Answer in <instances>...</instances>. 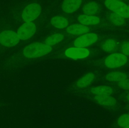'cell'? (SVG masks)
Here are the masks:
<instances>
[{"label":"cell","instance_id":"obj_2","mask_svg":"<svg viewBox=\"0 0 129 128\" xmlns=\"http://www.w3.org/2000/svg\"><path fill=\"white\" fill-rule=\"evenodd\" d=\"M105 5L111 11L124 18H129L128 6L122 1L118 0H105Z\"/></svg>","mask_w":129,"mask_h":128},{"label":"cell","instance_id":"obj_21","mask_svg":"<svg viewBox=\"0 0 129 128\" xmlns=\"http://www.w3.org/2000/svg\"><path fill=\"white\" fill-rule=\"evenodd\" d=\"M118 124L120 127H125L129 125V115L128 114H123L121 115L118 119Z\"/></svg>","mask_w":129,"mask_h":128},{"label":"cell","instance_id":"obj_18","mask_svg":"<svg viewBox=\"0 0 129 128\" xmlns=\"http://www.w3.org/2000/svg\"><path fill=\"white\" fill-rule=\"evenodd\" d=\"M64 39V36L62 34L57 33L51 35L45 40V44L49 46H53L58 43L60 42Z\"/></svg>","mask_w":129,"mask_h":128},{"label":"cell","instance_id":"obj_20","mask_svg":"<svg viewBox=\"0 0 129 128\" xmlns=\"http://www.w3.org/2000/svg\"><path fill=\"white\" fill-rule=\"evenodd\" d=\"M110 19L111 21L113 23V24L118 26H120V25H123L125 22V21L124 18L122 16H120L118 14L115 13H113L110 15Z\"/></svg>","mask_w":129,"mask_h":128},{"label":"cell","instance_id":"obj_4","mask_svg":"<svg viewBox=\"0 0 129 128\" xmlns=\"http://www.w3.org/2000/svg\"><path fill=\"white\" fill-rule=\"evenodd\" d=\"M17 33L13 31H4L0 33V43L7 47H11L17 45L20 41Z\"/></svg>","mask_w":129,"mask_h":128},{"label":"cell","instance_id":"obj_11","mask_svg":"<svg viewBox=\"0 0 129 128\" xmlns=\"http://www.w3.org/2000/svg\"><path fill=\"white\" fill-rule=\"evenodd\" d=\"M94 100L99 104L106 106H113L117 104V100L110 95H96Z\"/></svg>","mask_w":129,"mask_h":128},{"label":"cell","instance_id":"obj_12","mask_svg":"<svg viewBox=\"0 0 129 128\" xmlns=\"http://www.w3.org/2000/svg\"><path fill=\"white\" fill-rule=\"evenodd\" d=\"M67 31L71 34L73 35H80L84 34L89 31V28L85 25H81V24H74L68 26L66 29Z\"/></svg>","mask_w":129,"mask_h":128},{"label":"cell","instance_id":"obj_16","mask_svg":"<svg viewBox=\"0 0 129 128\" xmlns=\"http://www.w3.org/2000/svg\"><path fill=\"white\" fill-rule=\"evenodd\" d=\"M51 23L53 26L58 28H64L68 25V20L62 16H54L51 19Z\"/></svg>","mask_w":129,"mask_h":128},{"label":"cell","instance_id":"obj_14","mask_svg":"<svg viewBox=\"0 0 129 128\" xmlns=\"http://www.w3.org/2000/svg\"><path fill=\"white\" fill-rule=\"evenodd\" d=\"M113 92V89L109 86H98L91 90L92 94L96 95H110Z\"/></svg>","mask_w":129,"mask_h":128},{"label":"cell","instance_id":"obj_1","mask_svg":"<svg viewBox=\"0 0 129 128\" xmlns=\"http://www.w3.org/2000/svg\"><path fill=\"white\" fill-rule=\"evenodd\" d=\"M52 50L50 46L42 43L36 42L27 45L23 49V53L26 58H37L42 56L50 53Z\"/></svg>","mask_w":129,"mask_h":128},{"label":"cell","instance_id":"obj_25","mask_svg":"<svg viewBox=\"0 0 129 128\" xmlns=\"http://www.w3.org/2000/svg\"><path fill=\"white\" fill-rule=\"evenodd\" d=\"M123 128H129V125H127V127H123Z\"/></svg>","mask_w":129,"mask_h":128},{"label":"cell","instance_id":"obj_27","mask_svg":"<svg viewBox=\"0 0 129 128\" xmlns=\"http://www.w3.org/2000/svg\"><path fill=\"white\" fill-rule=\"evenodd\" d=\"M128 9H129V5H128Z\"/></svg>","mask_w":129,"mask_h":128},{"label":"cell","instance_id":"obj_6","mask_svg":"<svg viewBox=\"0 0 129 128\" xmlns=\"http://www.w3.org/2000/svg\"><path fill=\"white\" fill-rule=\"evenodd\" d=\"M36 29V26L34 23L31 22H25L19 28L17 35L21 40H28L35 34Z\"/></svg>","mask_w":129,"mask_h":128},{"label":"cell","instance_id":"obj_26","mask_svg":"<svg viewBox=\"0 0 129 128\" xmlns=\"http://www.w3.org/2000/svg\"><path fill=\"white\" fill-rule=\"evenodd\" d=\"M118 1H122V0H118Z\"/></svg>","mask_w":129,"mask_h":128},{"label":"cell","instance_id":"obj_3","mask_svg":"<svg viewBox=\"0 0 129 128\" xmlns=\"http://www.w3.org/2000/svg\"><path fill=\"white\" fill-rule=\"evenodd\" d=\"M41 11L42 8L39 4L31 3L24 8L21 16L25 22H31L38 18Z\"/></svg>","mask_w":129,"mask_h":128},{"label":"cell","instance_id":"obj_28","mask_svg":"<svg viewBox=\"0 0 129 128\" xmlns=\"http://www.w3.org/2000/svg\"><path fill=\"white\" fill-rule=\"evenodd\" d=\"M128 115H129V114H128Z\"/></svg>","mask_w":129,"mask_h":128},{"label":"cell","instance_id":"obj_5","mask_svg":"<svg viewBox=\"0 0 129 128\" xmlns=\"http://www.w3.org/2000/svg\"><path fill=\"white\" fill-rule=\"evenodd\" d=\"M127 62V57L123 54L114 53L109 55L105 61L106 67L111 69L118 68Z\"/></svg>","mask_w":129,"mask_h":128},{"label":"cell","instance_id":"obj_10","mask_svg":"<svg viewBox=\"0 0 129 128\" xmlns=\"http://www.w3.org/2000/svg\"><path fill=\"white\" fill-rule=\"evenodd\" d=\"M78 21L83 25H96L100 22V19L98 16H91V15H81L78 18Z\"/></svg>","mask_w":129,"mask_h":128},{"label":"cell","instance_id":"obj_23","mask_svg":"<svg viewBox=\"0 0 129 128\" xmlns=\"http://www.w3.org/2000/svg\"><path fill=\"white\" fill-rule=\"evenodd\" d=\"M118 86L123 90H129V79H125L118 82Z\"/></svg>","mask_w":129,"mask_h":128},{"label":"cell","instance_id":"obj_8","mask_svg":"<svg viewBox=\"0 0 129 128\" xmlns=\"http://www.w3.org/2000/svg\"><path fill=\"white\" fill-rule=\"evenodd\" d=\"M65 55L70 58L78 60L87 57L89 55V51L85 48L71 47L66 50Z\"/></svg>","mask_w":129,"mask_h":128},{"label":"cell","instance_id":"obj_17","mask_svg":"<svg viewBox=\"0 0 129 128\" xmlns=\"http://www.w3.org/2000/svg\"><path fill=\"white\" fill-rule=\"evenodd\" d=\"M98 5L94 2H90L87 3L84 5L83 8V11L84 13L88 14V15H94L98 11Z\"/></svg>","mask_w":129,"mask_h":128},{"label":"cell","instance_id":"obj_24","mask_svg":"<svg viewBox=\"0 0 129 128\" xmlns=\"http://www.w3.org/2000/svg\"><path fill=\"white\" fill-rule=\"evenodd\" d=\"M127 100H128L129 101V93L128 94H127Z\"/></svg>","mask_w":129,"mask_h":128},{"label":"cell","instance_id":"obj_22","mask_svg":"<svg viewBox=\"0 0 129 128\" xmlns=\"http://www.w3.org/2000/svg\"><path fill=\"white\" fill-rule=\"evenodd\" d=\"M122 51L123 55L129 56V41H125L122 45Z\"/></svg>","mask_w":129,"mask_h":128},{"label":"cell","instance_id":"obj_7","mask_svg":"<svg viewBox=\"0 0 129 128\" xmlns=\"http://www.w3.org/2000/svg\"><path fill=\"white\" fill-rule=\"evenodd\" d=\"M98 36L95 33L84 34L76 39L74 42L75 47L84 48L94 43L98 40Z\"/></svg>","mask_w":129,"mask_h":128},{"label":"cell","instance_id":"obj_15","mask_svg":"<svg viewBox=\"0 0 129 128\" xmlns=\"http://www.w3.org/2000/svg\"><path fill=\"white\" fill-rule=\"evenodd\" d=\"M94 79V74L92 73H89L87 74L86 75H84L83 77L79 79L78 82H77V87L78 88H84L85 87L89 85L93 81Z\"/></svg>","mask_w":129,"mask_h":128},{"label":"cell","instance_id":"obj_19","mask_svg":"<svg viewBox=\"0 0 129 128\" xmlns=\"http://www.w3.org/2000/svg\"><path fill=\"white\" fill-rule=\"evenodd\" d=\"M117 48V43L114 40L109 39V40H106L105 42L102 44V48L106 51H113L115 50Z\"/></svg>","mask_w":129,"mask_h":128},{"label":"cell","instance_id":"obj_9","mask_svg":"<svg viewBox=\"0 0 129 128\" xmlns=\"http://www.w3.org/2000/svg\"><path fill=\"white\" fill-rule=\"evenodd\" d=\"M81 3L82 0H64L62 8L67 13H73L80 7Z\"/></svg>","mask_w":129,"mask_h":128},{"label":"cell","instance_id":"obj_13","mask_svg":"<svg viewBox=\"0 0 129 128\" xmlns=\"http://www.w3.org/2000/svg\"><path fill=\"white\" fill-rule=\"evenodd\" d=\"M127 79V76L124 73L120 72H110L106 75V79L110 82H122Z\"/></svg>","mask_w":129,"mask_h":128}]
</instances>
